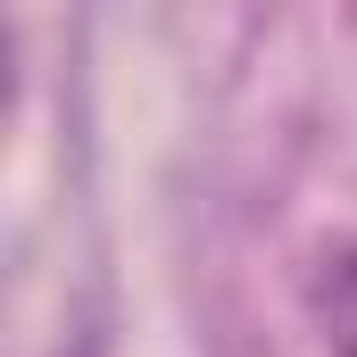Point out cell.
Here are the masks:
<instances>
[{"label": "cell", "instance_id": "6da1fadb", "mask_svg": "<svg viewBox=\"0 0 357 357\" xmlns=\"http://www.w3.org/2000/svg\"><path fill=\"white\" fill-rule=\"evenodd\" d=\"M316 324H324V357H357V250L333 258L324 291H316Z\"/></svg>", "mask_w": 357, "mask_h": 357}]
</instances>
